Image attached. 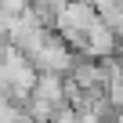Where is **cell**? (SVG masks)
<instances>
[{
  "mask_svg": "<svg viewBox=\"0 0 123 123\" xmlns=\"http://www.w3.org/2000/svg\"><path fill=\"white\" fill-rule=\"evenodd\" d=\"M51 123H83V112H76L73 105H65V109H58V112H54Z\"/></svg>",
  "mask_w": 123,
  "mask_h": 123,
  "instance_id": "obj_2",
  "label": "cell"
},
{
  "mask_svg": "<svg viewBox=\"0 0 123 123\" xmlns=\"http://www.w3.org/2000/svg\"><path fill=\"white\" fill-rule=\"evenodd\" d=\"M116 62H119V65H123V40H119V51H116Z\"/></svg>",
  "mask_w": 123,
  "mask_h": 123,
  "instance_id": "obj_3",
  "label": "cell"
},
{
  "mask_svg": "<svg viewBox=\"0 0 123 123\" xmlns=\"http://www.w3.org/2000/svg\"><path fill=\"white\" fill-rule=\"evenodd\" d=\"M98 18H101V25H109L112 33L123 36V7L116 4V0H101L98 4Z\"/></svg>",
  "mask_w": 123,
  "mask_h": 123,
  "instance_id": "obj_1",
  "label": "cell"
}]
</instances>
